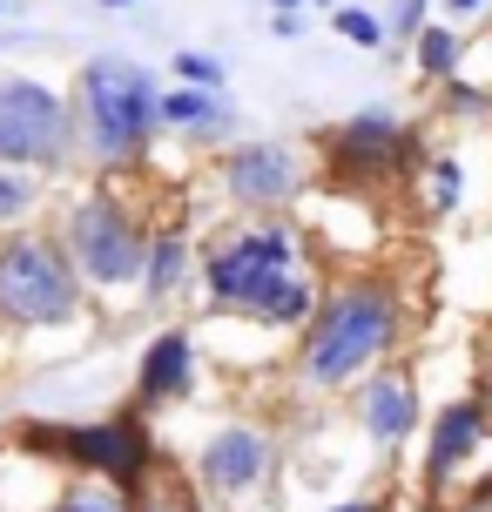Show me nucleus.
<instances>
[{
  "label": "nucleus",
  "mask_w": 492,
  "mask_h": 512,
  "mask_svg": "<svg viewBox=\"0 0 492 512\" xmlns=\"http://www.w3.org/2000/svg\"><path fill=\"white\" fill-rule=\"evenodd\" d=\"M398 337V304L385 290H344L324 317H317V337L304 344V371L317 384H337L351 378L358 364H371Z\"/></svg>",
  "instance_id": "f257e3e1"
},
{
  "label": "nucleus",
  "mask_w": 492,
  "mask_h": 512,
  "mask_svg": "<svg viewBox=\"0 0 492 512\" xmlns=\"http://www.w3.org/2000/svg\"><path fill=\"white\" fill-rule=\"evenodd\" d=\"M209 290L223 304H250V310H270V317H297L311 304V290L290 283V236L284 230H257L243 243H230L209 263Z\"/></svg>",
  "instance_id": "f03ea898"
},
{
  "label": "nucleus",
  "mask_w": 492,
  "mask_h": 512,
  "mask_svg": "<svg viewBox=\"0 0 492 512\" xmlns=\"http://www.w3.org/2000/svg\"><path fill=\"white\" fill-rule=\"evenodd\" d=\"M0 310L21 324H54L75 310V277L68 256L54 250L48 236H14L0 250Z\"/></svg>",
  "instance_id": "7ed1b4c3"
},
{
  "label": "nucleus",
  "mask_w": 492,
  "mask_h": 512,
  "mask_svg": "<svg viewBox=\"0 0 492 512\" xmlns=\"http://www.w3.org/2000/svg\"><path fill=\"white\" fill-rule=\"evenodd\" d=\"M81 102H88V135L102 155H129L156 122V88L129 61H95L81 81Z\"/></svg>",
  "instance_id": "20e7f679"
},
{
  "label": "nucleus",
  "mask_w": 492,
  "mask_h": 512,
  "mask_svg": "<svg viewBox=\"0 0 492 512\" xmlns=\"http://www.w3.org/2000/svg\"><path fill=\"white\" fill-rule=\"evenodd\" d=\"M61 102L34 81H0V155L7 162H41V155L61 149Z\"/></svg>",
  "instance_id": "39448f33"
},
{
  "label": "nucleus",
  "mask_w": 492,
  "mask_h": 512,
  "mask_svg": "<svg viewBox=\"0 0 492 512\" xmlns=\"http://www.w3.org/2000/svg\"><path fill=\"white\" fill-rule=\"evenodd\" d=\"M75 256H81V270L95 283H115V277H129L135 270V256H142V236L129 230V216L115 203H88L75 209Z\"/></svg>",
  "instance_id": "423d86ee"
},
{
  "label": "nucleus",
  "mask_w": 492,
  "mask_h": 512,
  "mask_svg": "<svg viewBox=\"0 0 492 512\" xmlns=\"http://www.w3.org/2000/svg\"><path fill=\"white\" fill-rule=\"evenodd\" d=\"M27 445H61V452H75L81 465H102L108 479H135L142 465H149V445H142V425H81V432H27Z\"/></svg>",
  "instance_id": "0eeeda50"
},
{
  "label": "nucleus",
  "mask_w": 492,
  "mask_h": 512,
  "mask_svg": "<svg viewBox=\"0 0 492 512\" xmlns=\"http://www.w3.org/2000/svg\"><path fill=\"white\" fill-rule=\"evenodd\" d=\"M263 465H270V445H263L257 432H223L203 452V479L216 492H243V486H257V479H263Z\"/></svg>",
  "instance_id": "6e6552de"
},
{
  "label": "nucleus",
  "mask_w": 492,
  "mask_h": 512,
  "mask_svg": "<svg viewBox=\"0 0 492 512\" xmlns=\"http://www.w3.org/2000/svg\"><path fill=\"white\" fill-rule=\"evenodd\" d=\"M230 189L243 196V203H284L290 189H297V176H290V155L284 149H243L230 162Z\"/></svg>",
  "instance_id": "1a4fd4ad"
},
{
  "label": "nucleus",
  "mask_w": 492,
  "mask_h": 512,
  "mask_svg": "<svg viewBox=\"0 0 492 512\" xmlns=\"http://www.w3.org/2000/svg\"><path fill=\"white\" fill-rule=\"evenodd\" d=\"M364 425L378 438H405L412 432V384L405 378H371V391H364Z\"/></svg>",
  "instance_id": "9d476101"
},
{
  "label": "nucleus",
  "mask_w": 492,
  "mask_h": 512,
  "mask_svg": "<svg viewBox=\"0 0 492 512\" xmlns=\"http://www.w3.org/2000/svg\"><path fill=\"white\" fill-rule=\"evenodd\" d=\"M479 432H486V411L479 405H452L439 418V432H432V472H452V465L479 445Z\"/></svg>",
  "instance_id": "9b49d317"
},
{
  "label": "nucleus",
  "mask_w": 492,
  "mask_h": 512,
  "mask_svg": "<svg viewBox=\"0 0 492 512\" xmlns=\"http://www.w3.org/2000/svg\"><path fill=\"white\" fill-rule=\"evenodd\" d=\"M142 384H149V398H176L182 384H189V337H156V351L142 364Z\"/></svg>",
  "instance_id": "f8f14e48"
},
{
  "label": "nucleus",
  "mask_w": 492,
  "mask_h": 512,
  "mask_svg": "<svg viewBox=\"0 0 492 512\" xmlns=\"http://www.w3.org/2000/svg\"><path fill=\"white\" fill-rule=\"evenodd\" d=\"M398 149V128L385 122V115H364V122L344 128V142H337V162L351 169V162H385V155Z\"/></svg>",
  "instance_id": "ddd939ff"
},
{
  "label": "nucleus",
  "mask_w": 492,
  "mask_h": 512,
  "mask_svg": "<svg viewBox=\"0 0 492 512\" xmlns=\"http://www.w3.org/2000/svg\"><path fill=\"white\" fill-rule=\"evenodd\" d=\"M162 115H169V122H182V128H216V122H223L209 95H169V102H162Z\"/></svg>",
  "instance_id": "4468645a"
},
{
  "label": "nucleus",
  "mask_w": 492,
  "mask_h": 512,
  "mask_svg": "<svg viewBox=\"0 0 492 512\" xmlns=\"http://www.w3.org/2000/svg\"><path fill=\"white\" fill-rule=\"evenodd\" d=\"M176 270H182V243H176V236H162L156 250H149V283H156V290H169V283H176Z\"/></svg>",
  "instance_id": "2eb2a0df"
},
{
  "label": "nucleus",
  "mask_w": 492,
  "mask_h": 512,
  "mask_svg": "<svg viewBox=\"0 0 492 512\" xmlns=\"http://www.w3.org/2000/svg\"><path fill=\"white\" fill-rule=\"evenodd\" d=\"M54 512H129V506H122V499H115L108 486H81V492H68V499H61Z\"/></svg>",
  "instance_id": "dca6fc26"
},
{
  "label": "nucleus",
  "mask_w": 492,
  "mask_h": 512,
  "mask_svg": "<svg viewBox=\"0 0 492 512\" xmlns=\"http://www.w3.org/2000/svg\"><path fill=\"white\" fill-rule=\"evenodd\" d=\"M452 34H445V27H432V34H418V61H425V68H432V75H445V68H452Z\"/></svg>",
  "instance_id": "f3484780"
},
{
  "label": "nucleus",
  "mask_w": 492,
  "mask_h": 512,
  "mask_svg": "<svg viewBox=\"0 0 492 512\" xmlns=\"http://www.w3.org/2000/svg\"><path fill=\"white\" fill-rule=\"evenodd\" d=\"M337 27H344V41H364V48H378V41H385V27L371 21V14H337Z\"/></svg>",
  "instance_id": "a211bd4d"
},
{
  "label": "nucleus",
  "mask_w": 492,
  "mask_h": 512,
  "mask_svg": "<svg viewBox=\"0 0 492 512\" xmlns=\"http://www.w3.org/2000/svg\"><path fill=\"white\" fill-rule=\"evenodd\" d=\"M176 68H182V81H196V88H216V81H223V68H216V61H203V54H182Z\"/></svg>",
  "instance_id": "6ab92c4d"
},
{
  "label": "nucleus",
  "mask_w": 492,
  "mask_h": 512,
  "mask_svg": "<svg viewBox=\"0 0 492 512\" xmlns=\"http://www.w3.org/2000/svg\"><path fill=\"white\" fill-rule=\"evenodd\" d=\"M142 512H196V499H182L176 486H156L149 499H142Z\"/></svg>",
  "instance_id": "aec40b11"
},
{
  "label": "nucleus",
  "mask_w": 492,
  "mask_h": 512,
  "mask_svg": "<svg viewBox=\"0 0 492 512\" xmlns=\"http://www.w3.org/2000/svg\"><path fill=\"white\" fill-rule=\"evenodd\" d=\"M14 209H27V182H7V176H0V216H14Z\"/></svg>",
  "instance_id": "412c9836"
},
{
  "label": "nucleus",
  "mask_w": 492,
  "mask_h": 512,
  "mask_svg": "<svg viewBox=\"0 0 492 512\" xmlns=\"http://www.w3.org/2000/svg\"><path fill=\"white\" fill-rule=\"evenodd\" d=\"M459 512H492V486H486V492H472V499H466Z\"/></svg>",
  "instance_id": "4be33fe9"
},
{
  "label": "nucleus",
  "mask_w": 492,
  "mask_h": 512,
  "mask_svg": "<svg viewBox=\"0 0 492 512\" xmlns=\"http://www.w3.org/2000/svg\"><path fill=\"white\" fill-rule=\"evenodd\" d=\"M418 7H425V0H398V21H418Z\"/></svg>",
  "instance_id": "5701e85b"
},
{
  "label": "nucleus",
  "mask_w": 492,
  "mask_h": 512,
  "mask_svg": "<svg viewBox=\"0 0 492 512\" xmlns=\"http://www.w3.org/2000/svg\"><path fill=\"white\" fill-rule=\"evenodd\" d=\"M337 512H378V506H371V499H364V506H337Z\"/></svg>",
  "instance_id": "b1692460"
},
{
  "label": "nucleus",
  "mask_w": 492,
  "mask_h": 512,
  "mask_svg": "<svg viewBox=\"0 0 492 512\" xmlns=\"http://www.w3.org/2000/svg\"><path fill=\"white\" fill-rule=\"evenodd\" d=\"M452 7H459V14H472V7H479V0H452Z\"/></svg>",
  "instance_id": "393cba45"
},
{
  "label": "nucleus",
  "mask_w": 492,
  "mask_h": 512,
  "mask_svg": "<svg viewBox=\"0 0 492 512\" xmlns=\"http://www.w3.org/2000/svg\"><path fill=\"white\" fill-rule=\"evenodd\" d=\"M479 411H486V418H492V391H486V398H479Z\"/></svg>",
  "instance_id": "a878e982"
},
{
  "label": "nucleus",
  "mask_w": 492,
  "mask_h": 512,
  "mask_svg": "<svg viewBox=\"0 0 492 512\" xmlns=\"http://www.w3.org/2000/svg\"><path fill=\"white\" fill-rule=\"evenodd\" d=\"M115 7H122V0H115Z\"/></svg>",
  "instance_id": "bb28decb"
},
{
  "label": "nucleus",
  "mask_w": 492,
  "mask_h": 512,
  "mask_svg": "<svg viewBox=\"0 0 492 512\" xmlns=\"http://www.w3.org/2000/svg\"><path fill=\"white\" fill-rule=\"evenodd\" d=\"M284 7H290V0H284Z\"/></svg>",
  "instance_id": "cd10ccee"
}]
</instances>
